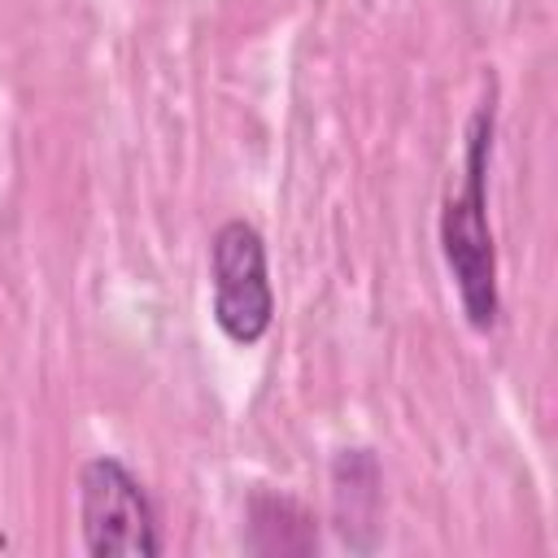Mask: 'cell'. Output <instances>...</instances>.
<instances>
[{
    "instance_id": "6da1fadb",
    "label": "cell",
    "mask_w": 558,
    "mask_h": 558,
    "mask_svg": "<svg viewBox=\"0 0 558 558\" xmlns=\"http://www.w3.org/2000/svg\"><path fill=\"white\" fill-rule=\"evenodd\" d=\"M493 96L471 113L462 144V174L440 209V257L458 288V305L475 331H493L501 314L497 292V244L488 227V161H493Z\"/></svg>"
},
{
    "instance_id": "277c9868",
    "label": "cell",
    "mask_w": 558,
    "mask_h": 558,
    "mask_svg": "<svg viewBox=\"0 0 558 558\" xmlns=\"http://www.w3.org/2000/svg\"><path fill=\"white\" fill-rule=\"evenodd\" d=\"M384 506V475L371 449H340L331 458V519L349 549H375Z\"/></svg>"
},
{
    "instance_id": "5b68a950",
    "label": "cell",
    "mask_w": 558,
    "mask_h": 558,
    "mask_svg": "<svg viewBox=\"0 0 558 558\" xmlns=\"http://www.w3.org/2000/svg\"><path fill=\"white\" fill-rule=\"evenodd\" d=\"M244 519H248V536L244 545L253 554H292V558H305L318 549V527H314V514L288 497V493H266L257 488L244 506Z\"/></svg>"
},
{
    "instance_id": "7a4b0ae2",
    "label": "cell",
    "mask_w": 558,
    "mask_h": 558,
    "mask_svg": "<svg viewBox=\"0 0 558 558\" xmlns=\"http://www.w3.org/2000/svg\"><path fill=\"white\" fill-rule=\"evenodd\" d=\"M78 523L92 558H157L161 532L144 484L126 462L100 453L78 471Z\"/></svg>"
},
{
    "instance_id": "3957f363",
    "label": "cell",
    "mask_w": 558,
    "mask_h": 558,
    "mask_svg": "<svg viewBox=\"0 0 558 558\" xmlns=\"http://www.w3.org/2000/svg\"><path fill=\"white\" fill-rule=\"evenodd\" d=\"M214 323L231 344H257L275 323V288L266 240L253 222L227 218L209 240Z\"/></svg>"
}]
</instances>
